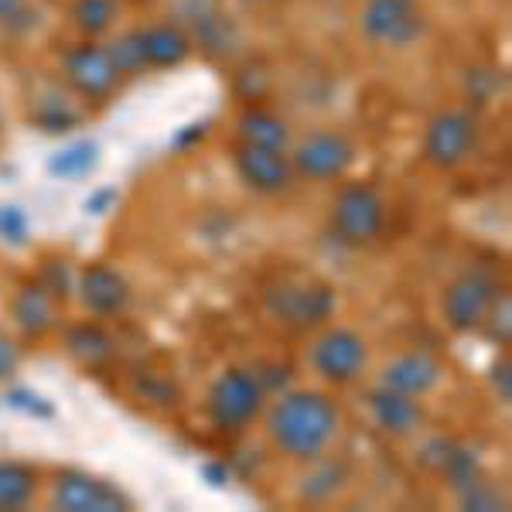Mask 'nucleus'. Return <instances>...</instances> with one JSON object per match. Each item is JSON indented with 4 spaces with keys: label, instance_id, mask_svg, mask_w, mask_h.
<instances>
[{
    "label": "nucleus",
    "instance_id": "nucleus-9",
    "mask_svg": "<svg viewBox=\"0 0 512 512\" xmlns=\"http://www.w3.org/2000/svg\"><path fill=\"white\" fill-rule=\"evenodd\" d=\"M355 158H359V147L349 134L342 130H311L297 140L291 164L294 175L304 181H315V185H332L342 181L352 171Z\"/></svg>",
    "mask_w": 512,
    "mask_h": 512
},
{
    "label": "nucleus",
    "instance_id": "nucleus-34",
    "mask_svg": "<svg viewBox=\"0 0 512 512\" xmlns=\"http://www.w3.org/2000/svg\"><path fill=\"white\" fill-rule=\"evenodd\" d=\"M492 386H495V393H499L502 403L512 400V379H509V362L506 359L492 366Z\"/></svg>",
    "mask_w": 512,
    "mask_h": 512
},
{
    "label": "nucleus",
    "instance_id": "nucleus-32",
    "mask_svg": "<svg viewBox=\"0 0 512 512\" xmlns=\"http://www.w3.org/2000/svg\"><path fill=\"white\" fill-rule=\"evenodd\" d=\"M120 202V192L113 185H103L96 188V192H89V198L82 202V209H86V216H106L110 209H117Z\"/></svg>",
    "mask_w": 512,
    "mask_h": 512
},
{
    "label": "nucleus",
    "instance_id": "nucleus-35",
    "mask_svg": "<svg viewBox=\"0 0 512 512\" xmlns=\"http://www.w3.org/2000/svg\"><path fill=\"white\" fill-rule=\"evenodd\" d=\"M202 478L212 485V489H226V485H229V468L222 465V461H209V465H202Z\"/></svg>",
    "mask_w": 512,
    "mask_h": 512
},
{
    "label": "nucleus",
    "instance_id": "nucleus-26",
    "mask_svg": "<svg viewBox=\"0 0 512 512\" xmlns=\"http://www.w3.org/2000/svg\"><path fill=\"white\" fill-rule=\"evenodd\" d=\"M41 11L35 0H0V31L11 38H24L38 31Z\"/></svg>",
    "mask_w": 512,
    "mask_h": 512
},
{
    "label": "nucleus",
    "instance_id": "nucleus-11",
    "mask_svg": "<svg viewBox=\"0 0 512 512\" xmlns=\"http://www.w3.org/2000/svg\"><path fill=\"white\" fill-rule=\"evenodd\" d=\"M311 369L332 386H349L369 369V345L355 328H325L311 342Z\"/></svg>",
    "mask_w": 512,
    "mask_h": 512
},
{
    "label": "nucleus",
    "instance_id": "nucleus-4",
    "mask_svg": "<svg viewBox=\"0 0 512 512\" xmlns=\"http://www.w3.org/2000/svg\"><path fill=\"white\" fill-rule=\"evenodd\" d=\"M427 24L424 0H362L359 7V35L386 52L414 48L427 35Z\"/></svg>",
    "mask_w": 512,
    "mask_h": 512
},
{
    "label": "nucleus",
    "instance_id": "nucleus-19",
    "mask_svg": "<svg viewBox=\"0 0 512 512\" xmlns=\"http://www.w3.org/2000/svg\"><path fill=\"white\" fill-rule=\"evenodd\" d=\"M31 123L45 134H72L82 123L79 96L69 86H41L31 99Z\"/></svg>",
    "mask_w": 512,
    "mask_h": 512
},
{
    "label": "nucleus",
    "instance_id": "nucleus-36",
    "mask_svg": "<svg viewBox=\"0 0 512 512\" xmlns=\"http://www.w3.org/2000/svg\"><path fill=\"white\" fill-rule=\"evenodd\" d=\"M0 130H4V110H0Z\"/></svg>",
    "mask_w": 512,
    "mask_h": 512
},
{
    "label": "nucleus",
    "instance_id": "nucleus-37",
    "mask_svg": "<svg viewBox=\"0 0 512 512\" xmlns=\"http://www.w3.org/2000/svg\"><path fill=\"white\" fill-rule=\"evenodd\" d=\"M137 4H144V0H137Z\"/></svg>",
    "mask_w": 512,
    "mask_h": 512
},
{
    "label": "nucleus",
    "instance_id": "nucleus-20",
    "mask_svg": "<svg viewBox=\"0 0 512 512\" xmlns=\"http://www.w3.org/2000/svg\"><path fill=\"white\" fill-rule=\"evenodd\" d=\"M65 352L86 369H103L117 359V338L96 321H79L65 332Z\"/></svg>",
    "mask_w": 512,
    "mask_h": 512
},
{
    "label": "nucleus",
    "instance_id": "nucleus-30",
    "mask_svg": "<svg viewBox=\"0 0 512 512\" xmlns=\"http://www.w3.org/2000/svg\"><path fill=\"white\" fill-rule=\"evenodd\" d=\"M7 407L18 410L24 417H35V420H52L55 417V407L48 396H41L35 390H7Z\"/></svg>",
    "mask_w": 512,
    "mask_h": 512
},
{
    "label": "nucleus",
    "instance_id": "nucleus-18",
    "mask_svg": "<svg viewBox=\"0 0 512 512\" xmlns=\"http://www.w3.org/2000/svg\"><path fill=\"white\" fill-rule=\"evenodd\" d=\"M140 48H144V65L151 69H178L192 59L195 45L175 21H154L137 28Z\"/></svg>",
    "mask_w": 512,
    "mask_h": 512
},
{
    "label": "nucleus",
    "instance_id": "nucleus-15",
    "mask_svg": "<svg viewBox=\"0 0 512 512\" xmlns=\"http://www.w3.org/2000/svg\"><path fill=\"white\" fill-rule=\"evenodd\" d=\"M441 379H444V366L437 355H431L427 349H410L386 362L383 373H379V386L424 400V396H431L441 386Z\"/></svg>",
    "mask_w": 512,
    "mask_h": 512
},
{
    "label": "nucleus",
    "instance_id": "nucleus-13",
    "mask_svg": "<svg viewBox=\"0 0 512 512\" xmlns=\"http://www.w3.org/2000/svg\"><path fill=\"white\" fill-rule=\"evenodd\" d=\"M233 168L239 181H243L250 192L256 195H287L294 188V164L291 154L280 151V147H263V144H246V140H236L233 147Z\"/></svg>",
    "mask_w": 512,
    "mask_h": 512
},
{
    "label": "nucleus",
    "instance_id": "nucleus-12",
    "mask_svg": "<svg viewBox=\"0 0 512 512\" xmlns=\"http://www.w3.org/2000/svg\"><path fill=\"white\" fill-rule=\"evenodd\" d=\"M52 506L62 512H130L134 499L117 482L82 468H65L55 475Z\"/></svg>",
    "mask_w": 512,
    "mask_h": 512
},
{
    "label": "nucleus",
    "instance_id": "nucleus-29",
    "mask_svg": "<svg viewBox=\"0 0 512 512\" xmlns=\"http://www.w3.org/2000/svg\"><path fill=\"white\" fill-rule=\"evenodd\" d=\"M106 48H110L113 62H117L120 76H140V72H147L144 65V48H140V38H137V28L134 31H123L113 41H106Z\"/></svg>",
    "mask_w": 512,
    "mask_h": 512
},
{
    "label": "nucleus",
    "instance_id": "nucleus-3",
    "mask_svg": "<svg viewBox=\"0 0 512 512\" xmlns=\"http://www.w3.org/2000/svg\"><path fill=\"white\" fill-rule=\"evenodd\" d=\"M263 308L267 315L297 332H311V328H325L338 311V297L332 284L318 277H284L263 294Z\"/></svg>",
    "mask_w": 512,
    "mask_h": 512
},
{
    "label": "nucleus",
    "instance_id": "nucleus-8",
    "mask_svg": "<svg viewBox=\"0 0 512 512\" xmlns=\"http://www.w3.org/2000/svg\"><path fill=\"white\" fill-rule=\"evenodd\" d=\"M499 291H502V284H499V277H495V270L489 267L461 270V274L444 287V297H441L444 325H448L454 335L478 332Z\"/></svg>",
    "mask_w": 512,
    "mask_h": 512
},
{
    "label": "nucleus",
    "instance_id": "nucleus-14",
    "mask_svg": "<svg viewBox=\"0 0 512 512\" xmlns=\"http://www.w3.org/2000/svg\"><path fill=\"white\" fill-rule=\"evenodd\" d=\"M79 301L96 318H120L130 308V284L110 263H89L76 274Z\"/></svg>",
    "mask_w": 512,
    "mask_h": 512
},
{
    "label": "nucleus",
    "instance_id": "nucleus-17",
    "mask_svg": "<svg viewBox=\"0 0 512 512\" xmlns=\"http://www.w3.org/2000/svg\"><path fill=\"white\" fill-rule=\"evenodd\" d=\"M11 321L24 338H45L59 325V297L41 280H24L11 297Z\"/></svg>",
    "mask_w": 512,
    "mask_h": 512
},
{
    "label": "nucleus",
    "instance_id": "nucleus-1",
    "mask_svg": "<svg viewBox=\"0 0 512 512\" xmlns=\"http://www.w3.org/2000/svg\"><path fill=\"white\" fill-rule=\"evenodd\" d=\"M263 414L270 444L287 458L311 465L332 451L342 431V407L321 390H287Z\"/></svg>",
    "mask_w": 512,
    "mask_h": 512
},
{
    "label": "nucleus",
    "instance_id": "nucleus-5",
    "mask_svg": "<svg viewBox=\"0 0 512 512\" xmlns=\"http://www.w3.org/2000/svg\"><path fill=\"white\" fill-rule=\"evenodd\" d=\"M328 226L332 236L342 246L362 250V246L376 243L386 229V198L379 195L376 185L369 181H349L338 188L332 198V212H328Z\"/></svg>",
    "mask_w": 512,
    "mask_h": 512
},
{
    "label": "nucleus",
    "instance_id": "nucleus-2",
    "mask_svg": "<svg viewBox=\"0 0 512 512\" xmlns=\"http://www.w3.org/2000/svg\"><path fill=\"white\" fill-rule=\"evenodd\" d=\"M270 390L256 369H226L216 376L205 396V417L219 434H243L263 417Z\"/></svg>",
    "mask_w": 512,
    "mask_h": 512
},
{
    "label": "nucleus",
    "instance_id": "nucleus-7",
    "mask_svg": "<svg viewBox=\"0 0 512 512\" xmlns=\"http://www.w3.org/2000/svg\"><path fill=\"white\" fill-rule=\"evenodd\" d=\"M482 140V120L468 106H448L437 110L424 127V161L437 171H454L472 161Z\"/></svg>",
    "mask_w": 512,
    "mask_h": 512
},
{
    "label": "nucleus",
    "instance_id": "nucleus-22",
    "mask_svg": "<svg viewBox=\"0 0 512 512\" xmlns=\"http://www.w3.org/2000/svg\"><path fill=\"white\" fill-rule=\"evenodd\" d=\"M38 468L28 461L0 458V512H21L38 495Z\"/></svg>",
    "mask_w": 512,
    "mask_h": 512
},
{
    "label": "nucleus",
    "instance_id": "nucleus-24",
    "mask_svg": "<svg viewBox=\"0 0 512 512\" xmlns=\"http://www.w3.org/2000/svg\"><path fill=\"white\" fill-rule=\"evenodd\" d=\"M123 0H72L69 18L82 38H103L117 28Z\"/></svg>",
    "mask_w": 512,
    "mask_h": 512
},
{
    "label": "nucleus",
    "instance_id": "nucleus-28",
    "mask_svg": "<svg viewBox=\"0 0 512 512\" xmlns=\"http://www.w3.org/2000/svg\"><path fill=\"white\" fill-rule=\"evenodd\" d=\"M478 332L489 338L492 345H502V349L509 345V338H512V297H509L506 287L495 294L489 315H485V321H482V328H478Z\"/></svg>",
    "mask_w": 512,
    "mask_h": 512
},
{
    "label": "nucleus",
    "instance_id": "nucleus-23",
    "mask_svg": "<svg viewBox=\"0 0 512 512\" xmlns=\"http://www.w3.org/2000/svg\"><path fill=\"white\" fill-rule=\"evenodd\" d=\"M99 161H103V147L89 137H79L59 147V151L48 158L45 168H48V175L59 181H82L99 168Z\"/></svg>",
    "mask_w": 512,
    "mask_h": 512
},
{
    "label": "nucleus",
    "instance_id": "nucleus-33",
    "mask_svg": "<svg viewBox=\"0 0 512 512\" xmlns=\"http://www.w3.org/2000/svg\"><path fill=\"white\" fill-rule=\"evenodd\" d=\"M18 366H21V349H18V342H14L11 335L0 332V383H7V379L18 373Z\"/></svg>",
    "mask_w": 512,
    "mask_h": 512
},
{
    "label": "nucleus",
    "instance_id": "nucleus-25",
    "mask_svg": "<svg viewBox=\"0 0 512 512\" xmlns=\"http://www.w3.org/2000/svg\"><path fill=\"white\" fill-rule=\"evenodd\" d=\"M315 465L318 468L308 478H304V485H301V499L325 502V499H332V495L345 485V478H349V468H345L342 461H325V458H318Z\"/></svg>",
    "mask_w": 512,
    "mask_h": 512
},
{
    "label": "nucleus",
    "instance_id": "nucleus-16",
    "mask_svg": "<svg viewBox=\"0 0 512 512\" xmlns=\"http://www.w3.org/2000/svg\"><path fill=\"white\" fill-rule=\"evenodd\" d=\"M366 407L373 424L383 431L386 437H414L420 434V427L427 424V410L417 396L386 390V386H376L366 396Z\"/></svg>",
    "mask_w": 512,
    "mask_h": 512
},
{
    "label": "nucleus",
    "instance_id": "nucleus-6",
    "mask_svg": "<svg viewBox=\"0 0 512 512\" xmlns=\"http://www.w3.org/2000/svg\"><path fill=\"white\" fill-rule=\"evenodd\" d=\"M171 21L209 59H233L243 45V31L222 0H171Z\"/></svg>",
    "mask_w": 512,
    "mask_h": 512
},
{
    "label": "nucleus",
    "instance_id": "nucleus-27",
    "mask_svg": "<svg viewBox=\"0 0 512 512\" xmlns=\"http://www.w3.org/2000/svg\"><path fill=\"white\" fill-rule=\"evenodd\" d=\"M0 243L21 250L31 243V216L18 202H0Z\"/></svg>",
    "mask_w": 512,
    "mask_h": 512
},
{
    "label": "nucleus",
    "instance_id": "nucleus-31",
    "mask_svg": "<svg viewBox=\"0 0 512 512\" xmlns=\"http://www.w3.org/2000/svg\"><path fill=\"white\" fill-rule=\"evenodd\" d=\"M468 89H472L475 103H489L502 89V76H495L492 69H475V72H468Z\"/></svg>",
    "mask_w": 512,
    "mask_h": 512
},
{
    "label": "nucleus",
    "instance_id": "nucleus-10",
    "mask_svg": "<svg viewBox=\"0 0 512 512\" xmlns=\"http://www.w3.org/2000/svg\"><path fill=\"white\" fill-rule=\"evenodd\" d=\"M62 79L86 103H106L123 82L110 48L96 38H82L62 55Z\"/></svg>",
    "mask_w": 512,
    "mask_h": 512
},
{
    "label": "nucleus",
    "instance_id": "nucleus-21",
    "mask_svg": "<svg viewBox=\"0 0 512 512\" xmlns=\"http://www.w3.org/2000/svg\"><path fill=\"white\" fill-rule=\"evenodd\" d=\"M236 134L246 144L280 147V151L291 147V123L280 117V113L267 110V106H246L236 120Z\"/></svg>",
    "mask_w": 512,
    "mask_h": 512
}]
</instances>
